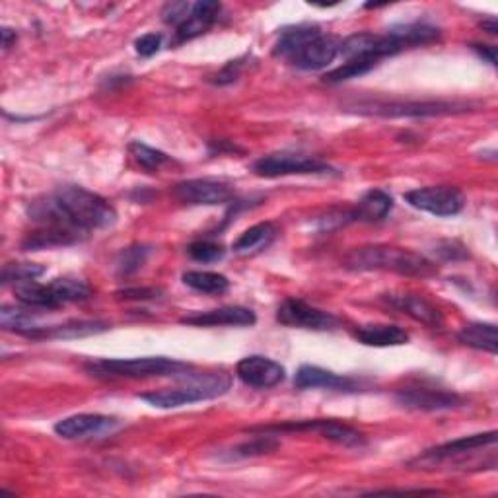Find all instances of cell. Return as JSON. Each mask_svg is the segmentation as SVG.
Instances as JSON below:
<instances>
[{
  "label": "cell",
  "instance_id": "1",
  "mask_svg": "<svg viewBox=\"0 0 498 498\" xmlns=\"http://www.w3.org/2000/svg\"><path fill=\"white\" fill-rule=\"evenodd\" d=\"M28 216L40 226L68 228L88 236L92 230L115 224L117 213L98 193L80 186H63L51 195L33 199L28 204Z\"/></svg>",
  "mask_w": 498,
  "mask_h": 498
},
{
  "label": "cell",
  "instance_id": "2",
  "mask_svg": "<svg viewBox=\"0 0 498 498\" xmlns=\"http://www.w3.org/2000/svg\"><path fill=\"white\" fill-rule=\"evenodd\" d=\"M349 271H390L403 276H432L436 265L424 255L397 246H362L352 249L345 258Z\"/></svg>",
  "mask_w": 498,
  "mask_h": 498
},
{
  "label": "cell",
  "instance_id": "3",
  "mask_svg": "<svg viewBox=\"0 0 498 498\" xmlns=\"http://www.w3.org/2000/svg\"><path fill=\"white\" fill-rule=\"evenodd\" d=\"M186 378L187 382L177 387L140 394L139 399L147 401L149 405L158 409H177L189 403H197V401L221 397L230 390V387H232V378L224 372H209V374L189 372Z\"/></svg>",
  "mask_w": 498,
  "mask_h": 498
},
{
  "label": "cell",
  "instance_id": "4",
  "mask_svg": "<svg viewBox=\"0 0 498 498\" xmlns=\"http://www.w3.org/2000/svg\"><path fill=\"white\" fill-rule=\"evenodd\" d=\"M86 370L98 378H154V376H179L193 370L191 364L164 358H105L92 360L86 364Z\"/></svg>",
  "mask_w": 498,
  "mask_h": 498
},
{
  "label": "cell",
  "instance_id": "5",
  "mask_svg": "<svg viewBox=\"0 0 498 498\" xmlns=\"http://www.w3.org/2000/svg\"><path fill=\"white\" fill-rule=\"evenodd\" d=\"M477 105L471 102H358L347 107L349 112L374 117H442L473 112Z\"/></svg>",
  "mask_w": 498,
  "mask_h": 498
},
{
  "label": "cell",
  "instance_id": "6",
  "mask_svg": "<svg viewBox=\"0 0 498 498\" xmlns=\"http://www.w3.org/2000/svg\"><path fill=\"white\" fill-rule=\"evenodd\" d=\"M498 440L496 430L484 432V434H473L457 439L454 442H446L442 446H436L422 452L417 459L411 461L412 467L419 469H436L440 466H461L467 464V456H475L479 449L494 446Z\"/></svg>",
  "mask_w": 498,
  "mask_h": 498
},
{
  "label": "cell",
  "instance_id": "7",
  "mask_svg": "<svg viewBox=\"0 0 498 498\" xmlns=\"http://www.w3.org/2000/svg\"><path fill=\"white\" fill-rule=\"evenodd\" d=\"M253 172L259 177L275 179L286 176H321L333 174V168L318 158L296 152H275L259 158L253 164Z\"/></svg>",
  "mask_w": 498,
  "mask_h": 498
},
{
  "label": "cell",
  "instance_id": "8",
  "mask_svg": "<svg viewBox=\"0 0 498 498\" xmlns=\"http://www.w3.org/2000/svg\"><path fill=\"white\" fill-rule=\"evenodd\" d=\"M253 434H278V432H315L323 439L337 442L347 448L364 446V436L347 427V424L333 421V419H313V421H298V422H283V424H269V427L251 429Z\"/></svg>",
  "mask_w": 498,
  "mask_h": 498
},
{
  "label": "cell",
  "instance_id": "9",
  "mask_svg": "<svg viewBox=\"0 0 498 498\" xmlns=\"http://www.w3.org/2000/svg\"><path fill=\"white\" fill-rule=\"evenodd\" d=\"M403 199L412 206V209L430 213L434 216H456L466 206L464 193L449 186H430L407 191Z\"/></svg>",
  "mask_w": 498,
  "mask_h": 498
},
{
  "label": "cell",
  "instance_id": "10",
  "mask_svg": "<svg viewBox=\"0 0 498 498\" xmlns=\"http://www.w3.org/2000/svg\"><path fill=\"white\" fill-rule=\"evenodd\" d=\"M341 41L337 35L323 33L321 30L315 32L300 47L286 57L293 67L300 70H321L330 67L333 60L341 53Z\"/></svg>",
  "mask_w": 498,
  "mask_h": 498
},
{
  "label": "cell",
  "instance_id": "11",
  "mask_svg": "<svg viewBox=\"0 0 498 498\" xmlns=\"http://www.w3.org/2000/svg\"><path fill=\"white\" fill-rule=\"evenodd\" d=\"M276 321L288 327H300V330L312 331H335L341 321L333 313L313 308L310 303L298 298H286L276 310Z\"/></svg>",
  "mask_w": 498,
  "mask_h": 498
},
{
  "label": "cell",
  "instance_id": "12",
  "mask_svg": "<svg viewBox=\"0 0 498 498\" xmlns=\"http://www.w3.org/2000/svg\"><path fill=\"white\" fill-rule=\"evenodd\" d=\"M174 195L191 206H218L234 204L236 191L218 179H187L174 187Z\"/></svg>",
  "mask_w": 498,
  "mask_h": 498
},
{
  "label": "cell",
  "instance_id": "13",
  "mask_svg": "<svg viewBox=\"0 0 498 498\" xmlns=\"http://www.w3.org/2000/svg\"><path fill=\"white\" fill-rule=\"evenodd\" d=\"M395 401L401 407L411 411H448L464 405V399L457 394L427 385L403 387L395 394Z\"/></svg>",
  "mask_w": 498,
  "mask_h": 498
},
{
  "label": "cell",
  "instance_id": "14",
  "mask_svg": "<svg viewBox=\"0 0 498 498\" xmlns=\"http://www.w3.org/2000/svg\"><path fill=\"white\" fill-rule=\"evenodd\" d=\"M236 376L255 390H271V387L285 382L286 370L283 364L261 355H251L241 358L236 367Z\"/></svg>",
  "mask_w": 498,
  "mask_h": 498
},
{
  "label": "cell",
  "instance_id": "15",
  "mask_svg": "<svg viewBox=\"0 0 498 498\" xmlns=\"http://www.w3.org/2000/svg\"><path fill=\"white\" fill-rule=\"evenodd\" d=\"M119 427L115 417L98 415V412H80L55 424V432L65 440H82L92 436H104Z\"/></svg>",
  "mask_w": 498,
  "mask_h": 498
},
{
  "label": "cell",
  "instance_id": "16",
  "mask_svg": "<svg viewBox=\"0 0 498 498\" xmlns=\"http://www.w3.org/2000/svg\"><path fill=\"white\" fill-rule=\"evenodd\" d=\"M184 325L193 327H248L258 321L255 313L244 306H224L209 312H195L179 320Z\"/></svg>",
  "mask_w": 498,
  "mask_h": 498
},
{
  "label": "cell",
  "instance_id": "17",
  "mask_svg": "<svg viewBox=\"0 0 498 498\" xmlns=\"http://www.w3.org/2000/svg\"><path fill=\"white\" fill-rule=\"evenodd\" d=\"M294 385L298 390H331V392H355L360 384L357 380L349 378V376H339L320 367H312V364H303L298 368Z\"/></svg>",
  "mask_w": 498,
  "mask_h": 498
},
{
  "label": "cell",
  "instance_id": "18",
  "mask_svg": "<svg viewBox=\"0 0 498 498\" xmlns=\"http://www.w3.org/2000/svg\"><path fill=\"white\" fill-rule=\"evenodd\" d=\"M382 300L390 308L403 312L405 315H409V318H412L415 321L427 325V327H434L436 330V327H442V323H444L442 312L429 300H424L422 296L399 293V294H384Z\"/></svg>",
  "mask_w": 498,
  "mask_h": 498
},
{
  "label": "cell",
  "instance_id": "19",
  "mask_svg": "<svg viewBox=\"0 0 498 498\" xmlns=\"http://www.w3.org/2000/svg\"><path fill=\"white\" fill-rule=\"evenodd\" d=\"M221 3L214 0H201L193 3L189 16L176 28V43H186L199 38V35L209 32L221 14Z\"/></svg>",
  "mask_w": 498,
  "mask_h": 498
},
{
  "label": "cell",
  "instance_id": "20",
  "mask_svg": "<svg viewBox=\"0 0 498 498\" xmlns=\"http://www.w3.org/2000/svg\"><path fill=\"white\" fill-rule=\"evenodd\" d=\"M84 234L75 232V230L68 228H57V226H41L35 232H30L22 241L23 251H40V249H50V248H65V246H75L82 241Z\"/></svg>",
  "mask_w": 498,
  "mask_h": 498
},
{
  "label": "cell",
  "instance_id": "21",
  "mask_svg": "<svg viewBox=\"0 0 498 498\" xmlns=\"http://www.w3.org/2000/svg\"><path fill=\"white\" fill-rule=\"evenodd\" d=\"M394 209V199L390 193H385L382 189H372L364 195L355 211L352 213V222H380L384 218L392 213Z\"/></svg>",
  "mask_w": 498,
  "mask_h": 498
},
{
  "label": "cell",
  "instance_id": "22",
  "mask_svg": "<svg viewBox=\"0 0 498 498\" xmlns=\"http://www.w3.org/2000/svg\"><path fill=\"white\" fill-rule=\"evenodd\" d=\"M355 339L367 347H399L409 343V333L399 325H362Z\"/></svg>",
  "mask_w": 498,
  "mask_h": 498
},
{
  "label": "cell",
  "instance_id": "23",
  "mask_svg": "<svg viewBox=\"0 0 498 498\" xmlns=\"http://www.w3.org/2000/svg\"><path fill=\"white\" fill-rule=\"evenodd\" d=\"M109 330V325L105 321L98 320H77V321H68L63 325H55V327H41V330L33 335V339H78V337H90V335H98Z\"/></svg>",
  "mask_w": 498,
  "mask_h": 498
},
{
  "label": "cell",
  "instance_id": "24",
  "mask_svg": "<svg viewBox=\"0 0 498 498\" xmlns=\"http://www.w3.org/2000/svg\"><path fill=\"white\" fill-rule=\"evenodd\" d=\"M276 234H278V230L271 222L255 224V226L248 228L246 232L234 241L232 249L238 255H255V253H259V251L269 248L275 241Z\"/></svg>",
  "mask_w": 498,
  "mask_h": 498
},
{
  "label": "cell",
  "instance_id": "25",
  "mask_svg": "<svg viewBox=\"0 0 498 498\" xmlns=\"http://www.w3.org/2000/svg\"><path fill=\"white\" fill-rule=\"evenodd\" d=\"M457 341L461 345H466V347L496 355V352H498L496 325L494 323H483V321L467 323L466 327H461V331L457 333Z\"/></svg>",
  "mask_w": 498,
  "mask_h": 498
},
{
  "label": "cell",
  "instance_id": "26",
  "mask_svg": "<svg viewBox=\"0 0 498 498\" xmlns=\"http://www.w3.org/2000/svg\"><path fill=\"white\" fill-rule=\"evenodd\" d=\"M390 30L395 33V38L401 41V45H403L405 50H411V47H419V45H429L440 40V30L424 22L397 23V26Z\"/></svg>",
  "mask_w": 498,
  "mask_h": 498
},
{
  "label": "cell",
  "instance_id": "27",
  "mask_svg": "<svg viewBox=\"0 0 498 498\" xmlns=\"http://www.w3.org/2000/svg\"><path fill=\"white\" fill-rule=\"evenodd\" d=\"M51 285L53 296L60 306H65V303H75V302H86L92 298V288L88 283L80 281V278H55Z\"/></svg>",
  "mask_w": 498,
  "mask_h": 498
},
{
  "label": "cell",
  "instance_id": "28",
  "mask_svg": "<svg viewBox=\"0 0 498 498\" xmlns=\"http://www.w3.org/2000/svg\"><path fill=\"white\" fill-rule=\"evenodd\" d=\"M28 310L3 306V310H0V325H3L6 331H16L20 335H26V337L33 339V335L38 333L43 325L35 321L32 312H28Z\"/></svg>",
  "mask_w": 498,
  "mask_h": 498
},
{
  "label": "cell",
  "instance_id": "29",
  "mask_svg": "<svg viewBox=\"0 0 498 498\" xmlns=\"http://www.w3.org/2000/svg\"><path fill=\"white\" fill-rule=\"evenodd\" d=\"M181 278H184V283L189 288L197 290V293H203V294L221 296L230 288L228 278L221 273H213V271H187Z\"/></svg>",
  "mask_w": 498,
  "mask_h": 498
},
{
  "label": "cell",
  "instance_id": "30",
  "mask_svg": "<svg viewBox=\"0 0 498 498\" xmlns=\"http://www.w3.org/2000/svg\"><path fill=\"white\" fill-rule=\"evenodd\" d=\"M374 67H378V60H372V59H349V60H345V63L341 67H337V68L327 72V75L323 77V82H327V84H341V82H347V80L368 75V72Z\"/></svg>",
  "mask_w": 498,
  "mask_h": 498
},
{
  "label": "cell",
  "instance_id": "31",
  "mask_svg": "<svg viewBox=\"0 0 498 498\" xmlns=\"http://www.w3.org/2000/svg\"><path fill=\"white\" fill-rule=\"evenodd\" d=\"M129 152L132 156V160H135L140 168L149 169V172H154V169L162 168L164 164L169 162L168 154H164L162 150H156L144 142H131Z\"/></svg>",
  "mask_w": 498,
  "mask_h": 498
},
{
  "label": "cell",
  "instance_id": "32",
  "mask_svg": "<svg viewBox=\"0 0 498 498\" xmlns=\"http://www.w3.org/2000/svg\"><path fill=\"white\" fill-rule=\"evenodd\" d=\"M149 255H150V246H144V244H135L123 249L119 253V259H117L119 275L129 276L132 273H137L140 267L147 263Z\"/></svg>",
  "mask_w": 498,
  "mask_h": 498
},
{
  "label": "cell",
  "instance_id": "33",
  "mask_svg": "<svg viewBox=\"0 0 498 498\" xmlns=\"http://www.w3.org/2000/svg\"><path fill=\"white\" fill-rule=\"evenodd\" d=\"M45 273V267L35 263H8L3 269V285H20L35 281Z\"/></svg>",
  "mask_w": 498,
  "mask_h": 498
},
{
  "label": "cell",
  "instance_id": "34",
  "mask_svg": "<svg viewBox=\"0 0 498 498\" xmlns=\"http://www.w3.org/2000/svg\"><path fill=\"white\" fill-rule=\"evenodd\" d=\"M187 253L193 261L216 263L226 258V248L213 240H199V241H193V244L187 248Z\"/></svg>",
  "mask_w": 498,
  "mask_h": 498
},
{
  "label": "cell",
  "instance_id": "35",
  "mask_svg": "<svg viewBox=\"0 0 498 498\" xmlns=\"http://www.w3.org/2000/svg\"><path fill=\"white\" fill-rule=\"evenodd\" d=\"M278 448V442L269 434H258V439H253L251 442L241 444L234 449V457H249V456H263L269 454L273 449Z\"/></svg>",
  "mask_w": 498,
  "mask_h": 498
},
{
  "label": "cell",
  "instance_id": "36",
  "mask_svg": "<svg viewBox=\"0 0 498 498\" xmlns=\"http://www.w3.org/2000/svg\"><path fill=\"white\" fill-rule=\"evenodd\" d=\"M191 8H193L191 3H168L162 10V20L166 23H172V26L177 28L179 23L189 16Z\"/></svg>",
  "mask_w": 498,
  "mask_h": 498
},
{
  "label": "cell",
  "instance_id": "37",
  "mask_svg": "<svg viewBox=\"0 0 498 498\" xmlns=\"http://www.w3.org/2000/svg\"><path fill=\"white\" fill-rule=\"evenodd\" d=\"M162 41H164L162 33H156V32L147 33V35H142V38H139L135 41V51L140 57H152V55H156L158 51H160Z\"/></svg>",
  "mask_w": 498,
  "mask_h": 498
},
{
  "label": "cell",
  "instance_id": "38",
  "mask_svg": "<svg viewBox=\"0 0 498 498\" xmlns=\"http://www.w3.org/2000/svg\"><path fill=\"white\" fill-rule=\"evenodd\" d=\"M436 255H439V258H442L444 261H459V259H467V249L459 244V241H440L439 246H436Z\"/></svg>",
  "mask_w": 498,
  "mask_h": 498
},
{
  "label": "cell",
  "instance_id": "39",
  "mask_svg": "<svg viewBox=\"0 0 498 498\" xmlns=\"http://www.w3.org/2000/svg\"><path fill=\"white\" fill-rule=\"evenodd\" d=\"M244 60H246V57L236 59V60H230V63L213 78V82L218 84V86H224V84L236 82L240 78V75H241V68H244Z\"/></svg>",
  "mask_w": 498,
  "mask_h": 498
},
{
  "label": "cell",
  "instance_id": "40",
  "mask_svg": "<svg viewBox=\"0 0 498 498\" xmlns=\"http://www.w3.org/2000/svg\"><path fill=\"white\" fill-rule=\"evenodd\" d=\"M158 294H160V290L158 288H123L115 293L117 300H135V302L154 300L158 298Z\"/></svg>",
  "mask_w": 498,
  "mask_h": 498
},
{
  "label": "cell",
  "instance_id": "41",
  "mask_svg": "<svg viewBox=\"0 0 498 498\" xmlns=\"http://www.w3.org/2000/svg\"><path fill=\"white\" fill-rule=\"evenodd\" d=\"M473 50L479 53L481 59L487 60L489 65L496 67V47L494 45H473Z\"/></svg>",
  "mask_w": 498,
  "mask_h": 498
},
{
  "label": "cell",
  "instance_id": "42",
  "mask_svg": "<svg viewBox=\"0 0 498 498\" xmlns=\"http://www.w3.org/2000/svg\"><path fill=\"white\" fill-rule=\"evenodd\" d=\"M0 33H3V50L8 51L12 47V43H16V32L10 30V28H3V32H0Z\"/></svg>",
  "mask_w": 498,
  "mask_h": 498
},
{
  "label": "cell",
  "instance_id": "43",
  "mask_svg": "<svg viewBox=\"0 0 498 498\" xmlns=\"http://www.w3.org/2000/svg\"><path fill=\"white\" fill-rule=\"evenodd\" d=\"M481 26H483V30H487V33H491V35H496V33H498V23H496L494 18H491V20H487V22H483Z\"/></svg>",
  "mask_w": 498,
  "mask_h": 498
}]
</instances>
